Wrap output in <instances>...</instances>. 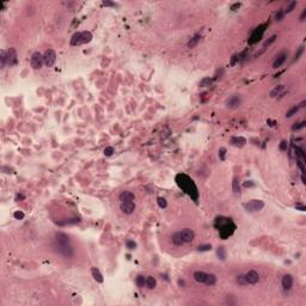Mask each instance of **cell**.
<instances>
[{"label": "cell", "mask_w": 306, "mask_h": 306, "mask_svg": "<svg viewBox=\"0 0 306 306\" xmlns=\"http://www.w3.org/2000/svg\"><path fill=\"white\" fill-rule=\"evenodd\" d=\"M283 16H285V12L283 11H277L276 12V15H275V19L277 20V22H281V20L283 19Z\"/></svg>", "instance_id": "33"}, {"label": "cell", "mask_w": 306, "mask_h": 306, "mask_svg": "<svg viewBox=\"0 0 306 306\" xmlns=\"http://www.w3.org/2000/svg\"><path fill=\"white\" fill-rule=\"evenodd\" d=\"M225 154H226V148L225 147H221L220 148V151H219V157H220V159H225Z\"/></svg>", "instance_id": "40"}, {"label": "cell", "mask_w": 306, "mask_h": 306, "mask_svg": "<svg viewBox=\"0 0 306 306\" xmlns=\"http://www.w3.org/2000/svg\"><path fill=\"white\" fill-rule=\"evenodd\" d=\"M194 279L200 283H205L208 286H213L216 283V276L214 274L205 273V271H195L194 273Z\"/></svg>", "instance_id": "5"}, {"label": "cell", "mask_w": 306, "mask_h": 306, "mask_svg": "<svg viewBox=\"0 0 306 306\" xmlns=\"http://www.w3.org/2000/svg\"><path fill=\"white\" fill-rule=\"evenodd\" d=\"M92 40V33L90 31H81V32H76L71 38V46H80L89 43Z\"/></svg>", "instance_id": "4"}, {"label": "cell", "mask_w": 306, "mask_h": 306, "mask_svg": "<svg viewBox=\"0 0 306 306\" xmlns=\"http://www.w3.org/2000/svg\"><path fill=\"white\" fill-rule=\"evenodd\" d=\"M30 64H31V67L33 70H40L42 68V66L44 64V60H43V55L41 53L36 52L33 53L31 55V59H30Z\"/></svg>", "instance_id": "6"}, {"label": "cell", "mask_w": 306, "mask_h": 306, "mask_svg": "<svg viewBox=\"0 0 306 306\" xmlns=\"http://www.w3.org/2000/svg\"><path fill=\"white\" fill-rule=\"evenodd\" d=\"M0 62H1V68H4L6 64H7V53L5 50L0 52Z\"/></svg>", "instance_id": "23"}, {"label": "cell", "mask_w": 306, "mask_h": 306, "mask_svg": "<svg viewBox=\"0 0 306 306\" xmlns=\"http://www.w3.org/2000/svg\"><path fill=\"white\" fill-rule=\"evenodd\" d=\"M7 65L10 67L17 65V52L13 48H10V50L7 53Z\"/></svg>", "instance_id": "14"}, {"label": "cell", "mask_w": 306, "mask_h": 306, "mask_svg": "<svg viewBox=\"0 0 306 306\" xmlns=\"http://www.w3.org/2000/svg\"><path fill=\"white\" fill-rule=\"evenodd\" d=\"M13 216H15L17 220H20V219H23V218H24V213H22V212H15Z\"/></svg>", "instance_id": "42"}, {"label": "cell", "mask_w": 306, "mask_h": 306, "mask_svg": "<svg viewBox=\"0 0 306 306\" xmlns=\"http://www.w3.org/2000/svg\"><path fill=\"white\" fill-rule=\"evenodd\" d=\"M215 225H216L218 228H219L220 236H221V238H224V239H226L227 237H230L234 231V225L228 219L222 218V216L218 218L216 221H215Z\"/></svg>", "instance_id": "3"}, {"label": "cell", "mask_w": 306, "mask_h": 306, "mask_svg": "<svg viewBox=\"0 0 306 306\" xmlns=\"http://www.w3.org/2000/svg\"><path fill=\"white\" fill-rule=\"evenodd\" d=\"M305 17H306V10H304L303 13H301V16H300V22H304V20H305Z\"/></svg>", "instance_id": "47"}, {"label": "cell", "mask_w": 306, "mask_h": 306, "mask_svg": "<svg viewBox=\"0 0 306 306\" xmlns=\"http://www.w3.org/2000/svg\"><path fill=\"white\" fill-rule=\"evenodd\" d=\"M177 183H178V185L183 190H184L185 193H188L190 196H193L195 200L198 199V189H196L194 182L190 179L188 176H185V175H178L177 176Z\"/></svg>", "instance_id": "2"}, {"label": "cell", "mask_w": 306, "mask_h": 306, "mask_svg": "<svg viewBox=\"0 0 306 306\" xmlns=\"http://www.w3.org/2000/svg\"><path fill=\"white\" fill-rule=\"evenodd\" d=\"M298 111H299V106H298V105H295V106H293V108H291L289 110L287 111V114H286V117H287V119L292 117V116H293V115H295Z\"/></svg>", "instance_id": "28"}, {"label": "cell", "mask_w": 306, "mask_h": 306, "mask_svg": "<svg viewBox=\"0 0 306 306\" xmlns=\"http://www.w3.org/2000/svg\"><path fill=\"white\" fill-rule=\"evenodd\" d=\"M239 104H240V98L237 97V96L230 98L227 100V106H230V108H236V106H238Z\"/></svg>", "instance_id": "20"}, {"label": "cell", "mask_w": 306, "mask_h": 306, "mask_svg": "<svg viewBox=\"0 0 306 306\" xmlns=\"http://www.w3.org/2000/svg\"><path fill=\"white\" fill-rule=\"evenodd\" d=\"M264 207V202L262 200H251L245 205V209L248 212H258Z\"/></svg>", "instance_id": "8"}, {"label": "cell", "mask_w": 306, "mask_h": 306, "mask_svg": "<svg viewBox=\"0 0 306 306\" xmlns=\"http://www.w3.org/2000/svg\"><path fill=\"white\" fill-rule=\"evenodd\" d=\"M157 202H158V206H159L160 208H165V207L167 206V202H166V200H165L164 198H158Z\"/></svg>", "instance_id": "29"}, {"label": "cell", "mask_w": 306, "mask_h": 306, "mask_svg": "<svg viewBox=\"0 0 306 306\" xmlns=\"http://www.w3.org/2000/svg\"><path fill=\"white\" fill-rule=\"evenodd\" d=\"M264 32V29H263V26H260V28H257L254 33H252V36H251V40H250V43H255L257 40H260V37L262 36V33Z\"/></svg>", "instance_id": "18"}, {"label": "cell", "mask_w": 306, "mask_h": 306, "mask_svg": "<svg viewBox=\"0 0 306 306\" xmlns=\"http://www.w3.org/2000/svg\"><path fill=\"white\" fill-rule=\"evenodd\" d=\"M155 285H157V281H155V279L153 276H148L146 279V286L148 289H153L155 287Z\"/></svg>", "instance_id": "22"}, {"label": "cell", "mask_w": 306, "mask_h": 306, "mask_svg": "<svg viewBox=\"0 0 306 306\" xmlns=\"http://www.w3.org/2000/svg\"><path fill=\"white\" fill-rule=\"evenodd\" d=\"M305 125H306V122H300V123H295V125L293 126V131H299V129L304 128Z\"/></svg>", "instance_id": "38"}, {"label": "cell", "mask_w": 306, "mask_h": 306, "mask_svg": "<svg viewBox=\"0 0 306 306\" xmlns=\"http://www.w3.org/2000/svg\"><path fill=\"white\" fill-rule=\"evenodd\" d=\"M301 181H303V183H304V184H306V181H305V176H304V175L301 176Z\"/></svg>", "instance_id": "50"}, {"label": "cell", "mask_w": 306, "mask_h": 306, "mask_svg": "<svg viewBox=\"0 0 306 306\" xmlns=\"http://www.w3.org/2000/svg\"><path fill=\"white\" fill-rule=\"evenodd\" d=\"M55 248L59 254H61L67 258L72 257L74 254L73 248L70 243V238L64 233H58L55 236Z\"/></svg>", "instance_id": "1"}, {"label": "cell", "mask_w": 306, "mask_h": 306, "mask_svg": "<svg viewBox=\"0 0 306 306\" xmlns=\"http://www.w3.org/2000/svg\"><path fill=\"white\" fill-rule=\"evenodd\" d=\"M112 153H114V147L109 146V147L104 148V154L106 155V157H110V155H112Z\"/></svg>", "instance_id": "32"}, {"label": "cell", "mask_w": 306, "mask_h": 306, "mask_svg": "<svg viewBox=\"0 0 306 306\" xmlns=\"http://www.w3.org/2000/svg\"><path fill=\"white\" fill-rule=\"evenodd\" d=\"M181 237H182V240L184 242V243H190V242H193L194 240V238H195V233H194V231L193 230H190V228H184V230H182L181 232H179Z\"/></svg>", "instance_id": "11"}, {"label": "cell", "mask_w": 306, "mask_h": 306, "mask_svg": "<svg viewBox=\"0 0 306 306\" xmlns=\"http://www.w3.org/2000/svg\"><path fill=\"white\" fill-rule=\"evenodd\" d=\"M244 276H245V280H246L248 285H256L258 282V280H260V275H258V273L256 270H249Z\"/></svg>", "instance_id": "9"}, {"label": "cell", "mask_w": 306, "mask_h": 306, "mask_svg": "<svg viewBox=\"0 0 306 306\" xmlns=\"http://www.w3.org/2000/svg\"><path fill=\"white\" fill-rule=\"evenodd\" d=\"M244 187H245V188H248V187H254V183L251 182V181H248V182L244 183Z\"/></svg>", "instance_id": "46"}, {"label": "cell", "mask_w": 306, "mask_h": 306, "mask_svg": "<svg viewBox=\"0 0 306 306\" xmlns=\"http://www.w3.org/2000/svg\"><path fill=\"white\" fill-rule=\"evenodd\" d=\"M135 200V196L133 193L128 192V190H125V192H122L120 194V201H134Z\"/></svg>", "instance_id": "16"}, {"label": "cell", "mask_w": 306, "mask_h": 306, "mask_svg": "<svg viewBox=\"0 0 306 306\" xmlns=\"http://www.w3.org/2000/svg\"><path fill=\"white\" fill-rule=\"evenodd\" d=\"M231 144L236 147H243L244 145L246 144V140L244 139L243 137H234L231 139Z\"/></svg>", "instance_id": "17"}, {"label": "cell", "mask_w": 306, "mask_h": 306, "mask_svg": "<svg viewBox=\"0 0 306 306\" xmlns=\"http://www.w3.org/2000/svg\"><path fill=\"white\" fill-rule=\"evenodd\" d=\"M102 4H103V6H116V4H115V3L108 1V0H104V1L102 3Z\"/></svg>", "instance_id": "44"}, {"label": "cell", "mask_w": 306, "mask_h": 306, "mask_svg": "<svg viewBox=\"0 0 306 306\" xmlns=\"http://www.w3.org/2000/svg\"><path fill=\"white\" fill-rule=\"evenodd\" d=\"M298 166L299 169L301 170L303 175H305V161H301V160H298Z\"/></svg>", "instance_id": "41"}, {"label": "cell", "mask_w": 306, "mask_h": 306, "mask_svg": "<svg viewBox=\"0 0 306 306\" xmlns=\"http://www.w3.org/2000/svg\"><path fill=\"white\" fill-rule=\"evenodd\" d=\"M239 6H240V4H239V3H237V4H234V5L232 6V10H236L237 7H239Z\"/></svg>", "instance_id": "49"}, {"label": "cell", "mask_w": 306, "mask_h": 306, "mask_svg": "<svg viewBox=\"0 0 306 306\" xmlns=\"http://www.w3.org/2000/svg\"><path fill=\"white\" fill-rule=\"evenodd\" d=\"M280 149H281V151H286V149H287V142L286 141H282L281 144H280Z\"/></svg>", "instance_id": "43"}, {"label": "cell", "mask_w": 306, "mask_h": 306, "mask_svg": "<svg viewBox=\"0 0 306 306\" xmlns=\"http://www.w3.org/2000/svg\"><path fill=\"white\" fill-rule=\"evenodd\" d=\"M275 40H276V36H275V35H273V36H271V37H270L269 40H267L266 42H264V44H263V48H267V47H269V46H270L271 43L274 42Z\"/></svg>", "instance_id": "31"}, {"label": "cell", "mask_w": 306, "mask_h": 306, "mask_svg": "<svg viewBox=\"0 0 306 306\" xmlns=\"http://www.w3.org/2000/svg\"><path fill=\"white\" fill-rule=\"evenodd\" d=\"M237 282L239 283V285H242V286H245V285H248L246 283V280H245V276H244V275L237 276Z\"/></svg>", "instance_id": "30"}, {"label": "cell", "mask_w": 306, "mask_h": 306, "mask_svg": "<svg viewBox=\"0 0 306 306\" xmlns=\"http://www.w3.org/2000/svg\"><path fill=\"white\" fill-rule=\"evenodd\" d=\"M293 286V277L289 274H286L282 277V287L285 291H289Z\"/></svg>", "instance_id": "13"}, {"label": "cell", "mask_w": 306, "mask_h": 306, "mask_svg": "<svg viewBox=\"0 0 306 306\" xmlns=\"http://www.w3.org/2000/svg\"><path fill=\"white\" fill-rule=\"evenodd\" d=\"M120 208L125 214H132L135 210V203L133 201H122Z\"/></svg>", "instance_id": "10"}, {"label": "cell", "mask_w": 306, "mask_h": 306, "mask_svg": "<svg viewBox=\"0 0 306 306\" xmlns=\"http://www.w3.org/2000/svg\"><path fill=\"white\" fill-rule=\"evenodd\" d=\"M127 248H128L129 250H134L135 248H137V244H135L134 240H128V242H127Z\"/></svg>", "instance_id": "37"}, {"label": "cell", "mask_w": 306, "mask_h": 306, "mask_svg": "<svg viewBox=\"0 0 306 306\" xmlns=\"http://www.w3.org/2000/svg\"><path fill=\"white\" fill-rule=\"evenodd\" d=\"M200 38H201V37H200L199 35H196L195 37H193V38H192V40H190L189 42H188V48H194V47H196V44L199 43Z\"/></svg>", "instance_id": "25"}, {"label": "cell", "mask_w": 306, "mask_h": 306, "mask_svg": "<svg viewBox=\"0 0 306 306\" xmlns=\"http://www.w3.org/2000/svg\"><path fill=\"white\" fill-rule=\"evenodd\" d=\"M295 208H297V209H299V210H301V212H305V210H306L305 206H303V205H297V206H295Z\"/></svg>", "instance_id": "45"}, {"label": "cell", "mask_w": 306, "mask_h": 306, "mask_svg": "<svg viewBox=\"0 0 306 306\" xmlns=\"http://www.w3.org/2000/svg\"><path fill=\"white\" fill-rule=\"evenodd\" d=\"M135 282H137V286L139 287V288H142L146 285V279L142 276V275H139L138 277H137V280H135Z\"/></svg>", "instance_id": "26"}, {"label": "cell", "mask_w": 306, "mask_h": 306, "mask_svg": "<svg viewBox=\"0 0 306 306\" xmlns=\"http://www.w3.org/2000/svg\"><path fill=\"white\" fill-rule=\"evenodd\" d=\"M216 255H218V257H219V260H221V261H224L226 258V251H225V248L224 246H220L219 249L216 250Z\"/></svg>", "instance_id": "24"}, {"label": "cell", "mask_w": 306, "mask_h": 306, "mask_svg": "<svg viewBox=\"0 0 306 306\" xmlns=\"http://www.w3.org/2000/svg\"><path fill=\"white\" fill-rule=\"evenodd\" d=\"M305 104H306V102H305V100H303V102H301V103H300V104H299V105H298V106H299V109H301V108H304V106H305Z\"/></svg>", "instance_id": "48"}, {"label": "cell", "mask_w": 306, "mask_h": 306, "mask_svg": "<svg viewBox=\"0 0 306 306\" xmlns=\"http://www.w3.org/2000/svg\"><path fill=\"white\" fill-rule=\"evenodd\" d=\"M285 90H286V86H285V85H277V86H275L274 89L270 91L269 96H270L271 98H275V97H277V96L282 97V96H283V93H285Z\"/></svg>", "instance_id": "12"}, {"label": "cell", "mask_w": 306, "mask_h": 306, "mask_svg": "<svg viewBox=\"0 0 306 306\" xmlns=\"http://www.w3.org/2000/svg\"><path fill=\"white\" fill-rule=\"evenodd\" d=\"M295 5H297V3H295V1H292V3H291V4L288 5V6H287V9L285 10L283 12H285V13H289V12H291L292 10H293V9L295 7Z\"/></svg>", "instance_id": "35"}, {"label": "cell", "mask_w": 306, "mask_h": 306, "mask_svg": "<svg viewBox=\"0 0 306 306\" xmlns=\"http://www.w3.org/2000/svg\"><path fill=\"white\" fill-rule=\"evenodd\" d=\"M43 60H44V65L47 67H53L54 64H55V61H56V53L53 49L46 50L43 54Z\"/></svg>", "instance_id": "7"}, {"label": "cell", "mask_w": 306, "mask_h": 306, "mask_svg": "<svg viewBox=\"0 0 306 306\" xmlns=\"http://www.w3.org/2000/svg\"><path fill=\"white\" fill-rule=\"evenodd\" d=\"M172 243L175 244V245H177V246H181L184 244V242L182 240V237L179 234V232H176L173 236H172Z\"/></svg>", "instance_id": "21"}, {"label": "cell", "mask_w": 306, "mask_h": 306, "mask_svg": "<svg viewBox=\"0 0 306 306\" xmlns=\"http://www.w3.org/2000/svg\"><path fill=\"white\" fill-rule=\"evenodd\" d=\"M210 249H212V245H210V244H206V245H200V246L198 248L199 251H208V250H210Z\"/></svg>", "instance_id": "36"}, {"label": "cell", "mask_w": 306, "mask_h": 306, "mask_svg": "<svg viewBox=\"0 0 306 306\" xmlns=\"http://www.w3.org/2000/svg\"><path fill=\"white\" fill-rule=\"evenodd\" d=\"M303 53H304V47H300V48L298 49V52L295 53V56H294V61H297V60H298L299 58H300V55H301Z\"/></svg>", "instance_id": "39"}, {"label": "cell", "mask_w": 306, "mask_h": 306, "mask_svg": "<svg viewBox=\"0 0 306 306\" xmlns=\"http://www.w3.org/2000/svg\"><path fill=\"white\" fill-rule=\"evenodd\" d=\"M286 59H287V54H286V53H282V54H280V55H279V56L276 58V60L274 61L273 67H274V68H279V67H281V66L285 64V61H286Z\"/></svg>", "instance_id": "15"}, {"label": "cell", "mask_w": 306, "mask_h": 306, "mask_svg": "<svg viewBox=\"0 0 306 306\" xmlns=\"http://www.w3.org/2000/svg\"><path fill=\"white\" fill-rule=\"evenodd\" d=\"M233 192L236 194L239 193V182H238V178H234L233 179Z\"/></svg>", "instance_id": "34"}, {"label": "cell", "mask_w": 306, "mask_h": 306, "mask_svg": "<svg viewBox=\"0 0 306 306\" xmlns=\"http://www.w3.org/2000/svg\"><path fill=\"white\" fill-rule=\"evenodd\" d=\"M213 83V79L212 78H203L201 81H200V86L201 87H207V86H210Z\"/></svg>", "instance_id": "27"}, {"label": "cell", "mask_w": 306, "mask_h": 306, "mask_svg": "<svg viewBox=\"0 0 306 306\" xmlns=\"http://www.w3.org/2000/svg\"><path fill=\"white\" fill-rule=\"evenodd\" d=\"M91 273H92V276H93V279L94 280H96L97 282H99V283H102L103 282V275L100 274V271L97 269V268H91Z\"/></svg>", "instance_id": "19"}]
</instances>
